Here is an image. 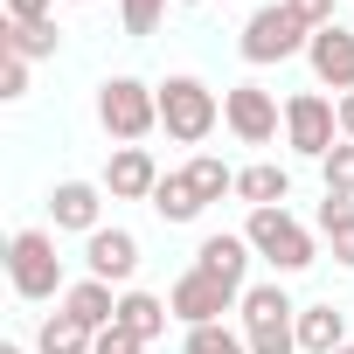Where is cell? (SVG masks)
<instances>
[{
    "label": "cell",
    "mask_w": 354,
    "mask_h": 354,
    "mask_svg": "<svg viewBox=\"0 0 354 354\" xmlns=\"http://www.w3.org/2000/svg\"><path fill=\"white\" fill-rule=\"evenodd\" d=\"M223 125H230L243 146H271L278 125H285V104H278L264 84H230V91H223Z\"/></svg>",
    "instance_id": "7"
},
{
    "label": "cell",
    "mask_w": 354,
    "mask_h": 354,
    "mask_svg": "<svg viewBox=\"0 0 354 354\" xmlns=\"http://www.w3.org/2000/svg\"><path fill=\"white\" fill-rule=\"evenodd\" d=\"M243 333H264V326H299V306L285 299V285L271 278V285H243Z\"/></svg>",
    "instance_id": "14"
},
{
    "label": "cell",
    "mask_w": 354,
    "mask_h": 354,
    "mask_svg": "<svg viewBox=\"0 0 354 354\" xmlns=\"http://www.w3.org/2000/svg\"><path fill=\"white\" fill-rule=\"evenodd\" d=\"M97 125H104L118 146H139V139L160 125V84L104 77V84H97Z\"/></svg>",
    "instance_id": "1"
},
{
    "label": "cell",
    "mask_w": 354,
    "mask_h": 354,
    "mask_svg": "<svg viewBox=\"0 0 354 354\" xmlns=\"http://www.w3.org/2000/svg\"><path fill=\"white\" fill-rule=\"evenodd\" d=\"M319 236L333 243V264H347L354 271V202H319Z\"/></svg>",
    "instance_id": "21"
},
{
    "label": "cell",
    "mask_w": 354,
    "mask_h": 354,
    "mask_svg": "<svg viewBox=\"0 0 354 354\" xmlns=\"http://www.w3.org/2000/svg\"><path fill=\"white\" fill-rule=\"evenodd\" d=\"M306 42H313V28L285 8V0H278V8H257L250 21H243V63L250 70H264V63H285V56H306Z\"/></svg>",
    "instance_id": "5"
},
{
    "label": "cell",
    "mask_w": 354,
    "mask_h": 354,
    "mask_svg": "<svg viewBox=\"0 0 354 354\" xmlns=\"http://www.w3.org/2000/svg\"><path fill=\"white\" fill-rule=\"evenodd\" d=\"M0 97H28V63L21 56H0Z\"/></svg>",
    "instance_id": "29"
},
{
    "label": "cell",
    "mask_w": 354,
    "mask_h": 354,
    "mask_svg": "<svg viewBox=\"0 0 354 354\" xmlns=\"http://www.w3.org/2000/svg\"><path fill=\"white\" fill-rule=\"evenodd\" d=\"M181 8H202V0H181Z\"/></svg>",
    "instance_id": "35"
},
{
    "label": "cell",
    "mask_w": 354,
    "mask_h": 354,
    "mask_svg": "<svg viewBox=\"0 0 354 354\" xmlns=\"http://www.w3.org/2000/svg\"><path fill=\"white\" fill-rule=\"evenodd\" d=\"M35 347H42V354H91V347H97V333H91L84 319H70V313H49V319H42V333H35Z\"/></svg>",
    "instance_id": "20"
},
{
    "label": "cell",
    "mask_w": 354,
    "mask_h": 354,
    "mask_svg": "<svg viewBox=\"0 0 354 354\" xmlns=\"http://www.w3.org/2000/svg\"><path fill=\"white\" fill-rule=\"evenodd\" d=\"M84 264H91V278H104V285H132V271H139V236H132V230H97V236H84Z\"/></svg>",
    "instance_id": "12"
},
{
    "label": "cell",
    "mask_w": 354,
    "mask_h": 354,
    "mask_svg": "<svg viewBox=\"0 0 354 354\" xmlns=\"http://www.w3.org/2000/svg\"><path fill=\"white\" fill-rule=\"evenodd\" d=\"M216 118H223V97H216L202 77H167V84H160V125H167V139L202 146V139L216 132Z\"/></svg>",
    "instance_id": "2"
},
{
    "label": "cell",
    "mask_w": 354,
    "mask_h": 354,
    "mask_svg": "<svg viewBox=\"0 0 354 354\" xmlns=\"http://www.w3.org/2000/svg\"><path fill=\"white\" fill-rule=\"evenodd\" d=\"M306 63H313V77H319V91H354V28H313V42H306Z\"/></svg>",
    "instance_id": "9"
},
{
    "label": "cell",
    "mask_w": 354,
    "mask_h": 354,
    "mask_svg": "<svg viewBox=\"0 0 354 354\" xmlns=\"http://www.w3.org/2000/svg\"><path fill=\"white\" fill-rule=\"evenodd\" d=\"M188 354H250V340L216 319V326H188Z\"/></svg>",
    "instance_id": "25"
},
{
    "label": "cell",
    "mask_w": 354,
    "mask_h": 354,
    "mask_svg": "<svg viewBox=\"0 0 354 354\" xmlns=\"http://www.w3.org/2000/svg\"><path fill=\"white\" fill-rule=\"evenodd\" d=\"M167 306H174V319H188V326H216L230 306H243V292L223 285V278H209V271H181L174 292H167Z\"/></svg>",
    "instance_id": "8"
},
{
    "label": "cell",
    "mask_w": 354,
    "mask_h": 354,
    "mask_svg": "<svg viewBox=\"0 0 354 354\" xmlns=\"http://www.w3.org/2000/svg\"><path fill=\"white\" fill-rule=\"evenodd\" d=\"M8 285H15V299H56V292H70L49 230H15V243H8Z\"/></svg>",
    "instance_id": "4"
},
{
    "label": "cell",
    "mask_w": 354,
    "mask_h": 354,
    "mask_svg": "<svg viewBox=\"0 0 354 354\" xmlns=\"http://www.w3.org/2000/svg\"><path fill=\"white\" fill-rule=\"evenodd\" d=\"M56 21H8L0 28V56H21V63H42V56H56Z\"/></svg>",
    "instance_id": "19"
},
{
    "label": "cell",
    "mask_w": 354,
    "mask_h": 354,
    "mask_svg": "<svg viewBox=\"0 0 354 354\" xmlns=\"http://www.w3.org/2000/svg\"><path fill=\"white\" fill-rule=\"evenodd\" d=\"M153 209H160L167 223H195V216H202V195L188 188V174H160V188H153Z\"/></svg>",
    "instance_id": "23"
},
{
    "label": "cell",
    "mask_w": 354,
    "mask_h": 354,
    "mask_svg": "<svg viewBox=\"0 0 354 354\" xmlns=\"http://www.w3.org/2000/svg\"><path fill=\"white\" fill-rule=\"evenodd\" d=\"M340 139H354V91L340 97Z\"/></svg>",
    "instance_id": "32"
},
{
    "label": "cell",
    "mask_w": 354,
    "mask_h": 354,
    "mask_svg": "<svg viewBox=\"0 0 354 354\" xmlns=\"http://www.w3.org/2000/svg\"><path fill=\"white\" fill-rule=\"evenodd\" d=\"M153 188H160V160L146 146H118L104 167V195L111 202H153Z\"/></svg>",
    "instance_id": "11"
},
{
    "label": "cell",
    "mask_w": 354,
    "mask_h": 354,
    "mask_svg": "<svg viewBox=\"0 0 354 354\" xmlns=\"http://www.w3.org/2000/svg\"><path fill=\"white\" fill-rule=\"evenodd\" d=\"M167 319H174V306H167V299H153V292H118V326H125V333L160 340V333H167Z\"/></svg>",
    "instance_id": "17"
},
{
    "label": "cell",
    "mask_w": 354,
    "mask_h": 354,
    "mask_svg": "<svg viewBox=\"0 0 354 354\" xmlns=\"http://www.w3.org/2000/svg\"><path fill=\"white\" fill-rule=\"evenodd\" d=\"M340 104L333 97H319V91H299V97H285V146L292 153H306V160H326L340 139Z\"/></svg>",
    "instance_id": "6"
},
{
    "label": "cell",
    "mask_w": 354,
    "mask_h": 354,
    "mask_svg": "<svg viewBox=\"0 0 354 354\" xmlns=\"http://www.w3.org/2000/svg\"><path fill=\"white\" fill-rule=\"evenodd\" d=\"M319 174H326V195H333V202H354V139H340V146L319 160Z\"/></svg>",
    "instance_id": "24"
},
{
    "label": "cell",
    "mask_w": 354,
    "mask_h": 354,
    "mask_svg": "<svg viewBox=\"0 0 354 354\" xmlns=\"http://www.w3.org/2000/svg\"><path fill=\"white\" fill-rule=\"evenodd\" d=\"M250 236H202V250H195V271H209V278H223V285H236L243 292V271H250Z\"/></svg>",
    "instance_id": "13"
},
{
    "label": "cell",
    "mask_w": 354,
    "mask_h": 354,
    "mask_svg": "<svg viewBox=\"0 0 354 354\" xmlns=\"http://www.w3.org/2000/svg\"><path fill=\"white\" fill-rule=\"evenodd\" d=\"M77 8H91V0H77Z\"/></svg>",
    "instance_id": "36"
},
{
    "label": "cell",
    "mask_w": 354,
    "mask_h": 354,
    "mask_svg": "<svg viewBox=\"0 0 354 354\" xmlns=\"http://www.w3.org/2000/svg\"><path fill=\"white\" fill-rule=\"evenodd\" d=\"M181 174H188V188L202 195V209H209V202H223V195H236V174H230V167H223L216 153H195V160H188Z\"/></svg>",
    "instance_id": "22"
},
{
    "label": "cell",
    "mask_w": 354,
    "mask_h": 354,
    "mask_svg": "<svg viewBox=\"0 0 354 354\" xmlns=\"http://www.w3.org/2000/svg\"><path fill=\"white\" fill-rule=\"evenodd\" d=\"M250 354H299V326H264V333H243Z\"/></svg>",
    "instance_id": "27"
},
{
    "label": "cell",
    "mask_w": 354,
    "mask_h": 354,
    "mask_svg": "<svg viewBox=\"0 0 354 354\" xmlns=\"http://www.w3.org/2000/svg\"><path fill=\"white\" fill-rule=\"evenodd\" d=\"M63 313H70V319H84L91 333L118 326V299H111V285H104V278H84V285H70V292H63Z\"/></svg>",
    "instance_id": "15"
},
{
    "label": "cell",
    "mask_w": 354,
    "mask_h": 354,
    "mask_svg": "<svg viewBox=\"0 0 354 354\" xmlns=\"http://www.w3.org/2000/svg\"><path fill=\"white\" fill-rule=\"evenodd\" d=\"M0 354H21V340H0Z\"/></svg>",
    "instance_id": "33"
},
{
    "label": "cell",
    "mask_w": 354,
    "mask_h": 354,
    "mask_svg": "<svg viewBox=\"0 0 354 354\" xmlns=\"http://www.w3.org/2000/svg\"><path fill=\"white\" fill-rule=\"evenodd\" d=\"M347 347V313L340 306H299V354H333Z\"/></svg>",
    "instance_id": "16"
},
{
    "label": "cell",
    "mask_w": 354,
    "mask_h": 354,
    "mask_svg": "<svg viewBox=\"0 0 354 354\" xmlns=\"http://www.w3.org/2000/svg\"><path fill=\"white\" fill-rule=\"evenodd\" d=\"M333 354H354V340H347V347H333Z\"/></svg>",
    "instance_id": "34"
},
{
    "label": "cell",
    "mask_w": 354,
    "mask_h": 354,
    "mask_svg": "<svg viewBox=\"0 0 354 354\" xmlns=\"http://www.w3.org/2000/svg\"><path fill=\"white\" fill-rule=\"evenodd\" d=\"M285 8H292L306 28H333V0H285Z\"/></svg>",
    "instance_id": "30"
},
{
    "label": "cell",
    "mask_w": 354,
    "mask_h": 354,
    "mask_svg": "<svg viewBox=\"0 0 354 354\" xmlns=\"http://www.w3.org/2000/svg\"><path fill=\"white\" fill-rule=\"evenodd\" d=\"M91 354H146V340H139V333H125V326H104Z\"/></svg>",
    "instance_id": "28"
},
{
    "label": "cell",
    "mask_w": 354,
    "mask_h": 354,
    "mask_svg": "<svg viewBox=\"0 0 354 354\" xmlns=\"http://www.w3.org/2000/svg\"><path fill=\"white\" fill-rule=\"evenodd\" d=\"M49 216H56V230L97 236V230H104V181H56Z\"/></svg>",
    "instance_id": "10"
},
{
    "label": "cell",
    "mask_w": 354,
    "mask_h": 354,
    "mask_svg": "<svg viewBox=\"0 0 354 354\" xmlns=\"http://www.w3.org/2000/svg\"><path fill=\"white\" fill-rule=\"evenodd\" d=\"M243 236H250V250H257L278 278H292V271L313 264V230H306L299 216H285V209H250Z\"/></svg>",
    "instance_id": "3"
},
{
    "label": "cell",
    "mask_w": 354,
    "mask_h": 354,
    "mask_svg": "<svg viewBox=\"0 0 354 354\" xmlns=\"http://www.w3.org/2000/svg\"><path fill=\"white\" fill-rule=\"evenodd\" d=\"M8 21H49V0H8Z\"/></svg>",
    "instance_id": "31"
},
{
    "label": "cell",
    "mask_w": 354,
    "mask_h": 354,
    "mask_svg": "<svg viewBox=\"0 0 354 354\" xmlns=\"http://www.w3.org/2000/svg\"><path fill=\"white\" fill-rule=\"evenodd\" d=\"M236 195H243L250 209H285L292 174H285V167H271V160H257V167H243V174H236Z\"/></svg>",
    "instance_id": "18"
},
{
    "label": "cell",
    "mask_w": 354,
    "mask_h": 354,
    "mask_svg": "<svg viewBox=\"0 0 354 354\" xmlns=\"http://www.w3.org/2000/svg\"><path fill=\"white\" fill-rule=\"evenodd\" d=\"M118 15H125V35H153L160 15H167V0H118Z\"/></svg>",
    "instance_id": "26"
}]
</instances>
